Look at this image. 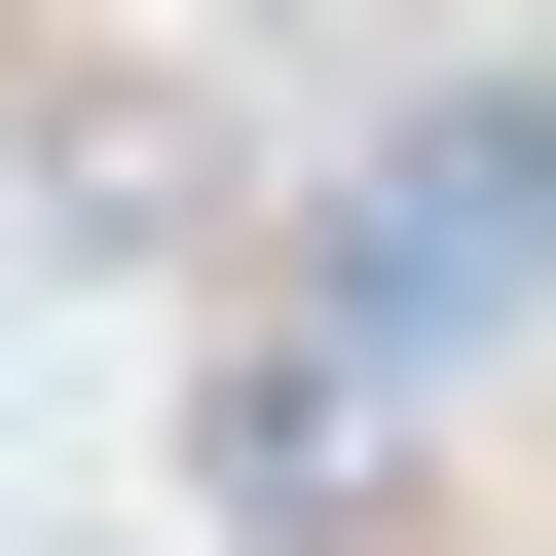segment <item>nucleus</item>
I'll list each match as a JSON object with an SVG mask.
<instances>
[{"label": "nucleus", "mask_w": 556, "mask_h": 556, "mask_svg": "<svg viewBox=\"0 0 556 556\" xmlns=\"http://www.w3.org/2000/svg\"><path fill=\"white\" fill-rule=\"evenodd\" d=\"M482 112H519V298H556V75H482Z\"/></svg>", "instance_id": "f257e3e1"}]
</instances>
